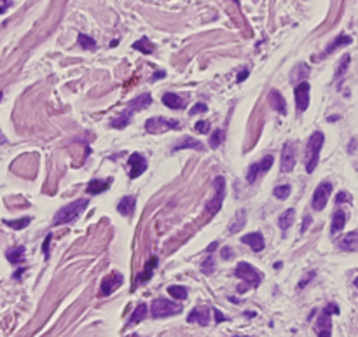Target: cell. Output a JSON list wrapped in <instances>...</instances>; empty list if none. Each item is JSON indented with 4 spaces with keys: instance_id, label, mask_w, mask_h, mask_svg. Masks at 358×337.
I'll return each mask as SVG.
<instances>
[{
    "instance_id": "obj_1",
    "label": "cell",
    "mask_w": 358,
    "mask_h": 337,
    "mask_svg": "<svg viewBox=\"0 0 358 337\" xmlns=\"http://www.w3.org/2000/svg\"><path fill=\"white\" fill-rule=\"evenodd\" d=\"M323 142H325V136H323L322 131H314V133H311L308 143H306V152H304V166H306V172L308 173H313L314 168H317Z\"/></svg>"
},
{
    "instance_id": "obj_2",
    "label": "cell",
    "mask_w": 358,
    "mask_h": 337,
    "mask_svg": "<svg viewBox=\"0 0 358 337\" xmlns=\"http://www.w3.org/2000/svg\"><path fill=\"white\" fill-rule=\"evenodd\" d=\"M88 204H89V199L80 198V199H75V201H72L70 204H67V206L59 208V210L56 212V215H54L53 227H56V225H61V224H70V222H74L80 215V213L86 210Z\"/></svg>"
},
{
    "instance_id": "obj_3",
    "label": "cell",
    "mask_w": 358,
    "mask_h": 337,
    "mask_svg": "<svg viewBox=\"0 0 358 337\" xmlns=\"http://www.w3.org/2000/svg\"><path fill=\"white\" fill-rule=\"evenodd\" d=\"M332 314H339V306L330 302L322 309L320 317L314 322V332L318 337H330L332 335Z\"/></svg>"
},
{
    "instance_id": "obj_4",
    "label": "cell",
    "mask_w": 358,
    "mask_h": 337,
    "mask_svg": "<svg viewBox=\"0 0 358 337\" xmlns=\"http://www.w3.org/2000/svg\"><path fill=\"white\" fill-rule=\"evenodd\" d=\"M182 313V304L178 302H173L170 299H154L151 304V317L152 318H168V317H175V314Z\"/></svg>"
},
{
    "instance_id": "obj_5",
    "label": "cell",
    "mask_w": 358,
    "mask_h": 337,
    "mask_svg": "<svg viewBox=\"0 0 358 337\" xmlns=\"http://www.w3.org/2000/svg\"><path fill=\"white\" fill-rule=\"evenodd\" d=\"M234 276H238L245 285V290H250V288H257L262 281V275L259 272L252 264L248 262H240L234 269Z\"/></svg>"
},
{
    "instance_id": "obj_6",
    "label": "cell",
    "mask_w": 358,
    "mask_h": 337,
    "mask_svg": "<svg viewBox=\"0 0 358 337\" xmlns=\"http://www.w3.org/2000/svg\"><path fill=\"white\" fill-rule=\"evenodd\" d=\"M213 191H215L213 198L206 204H204V210L210 213V215H215V213H219L220 208H222V204H224V198H225V178L222 177V175H219V177L213 178Z\"/></svg>"
},
{
    "instance_id": "obj_7",
    "label": "cell",
    "mask_w": 358,
    "mask_h": 337,
    "mask_svg": "<svg viewBox=\"0 0 358 337\" xmlns=\"http://www.w3.org/2000/svg\"><path fill=\"white\" fill-rule=\"evenodd\" d=\"M332 191H334V185H332V182H329V180L320 182L318 187L314 189V193H313V199H311V208H313L314 212H322L323 208L327 206V203H329Z\"/></svg>"
},
{
    "instance_id": "obj_8",
    "label": "cell",
    "mask_w": 358,
    "mask_h": 337,
    "mask_svg": "<svg viewBox=\"0 0 358 337\" xmlns=\"http://www.w3.org/2000/svg\"><path fill=\"white\" fill-rule=\"evenodd\" d=\"M178 128H180V122H178L177 119H166V117H161V116L147 119V122H145L147 133H152V135H159V133H164V131L178 130Z\"/></svg>"
},
{
    "instance_id": "obj_9",
    "label": "cell",
    "mask_w": 358,
    "mask_h": 337,
    "mask_svg": "<svg viewBox=\"0 0 358 337\" xmlns=\"http://www.w3.org/2000/svg\"><path fill=\"white\" fill-rule=\"evenodd\" d=\"M297 161V149L296 142H287L281 149V157H280V172L281 173H290L296 166Z\"/></svg>"
},
{
    "instance_id": "obj_10",
    "label": "cell",
    "mask_w": 358,
    "mask_h": 337,
    "mask_svg": "<svg viewBox=\"0 0 358 337\" xmlns=\"http://www.w3.org/2000/svg\"><path fill=\"white\" fill-rule=\"evenodd\" d=\"M293 96H296V110L297 114H304L309 107V84L306 80L297 84L293 88Z\"/></svg>"
},
{
    "instance_id": "obj_11",
    "label": "cell",
    "mask_w": 358,
    "mask_h": 337,
    "mask_svg": "<svg viewBox=\"0 0 358 337\" xmlns=\"http://www.w3.org/2000/svg\"><path fill=\"white\" fill-rule=\"evenodd\" d=\"M128 164H130V177L131 178H138L145 173L147 170V159L143 157L140 152H133L128 159Z\"/></svg>"
},
{
    "instance_id": "obj_12",
    "label": "cell",
    "mask_w": 358,
    "mask_h": 337,
    "mask_svg": "<svg viewBox=\"0 0 358 337\" xmlns=\"http://www.w3.org/2000/svg\"><path fill=\"white\" fill-rule=\"evenodd\" d=\"M210 320H212V309L208 306H198L187 317V322L189 323H199V325H208Z\"/></svg>"
},
{
    "instance_id": "obj_13",
    "label": "cell",
    "mask_w": 358,
    "mask_h": 337,
    "mask_svg": "<svg viewBox=\"0 0 358 337\" xmlns=\"http://www.w3.org/2000/svg\"><path fill=\"white\" fill-rule=\"evenodd\" d=\"M121 283H122L121 272H117V271L110 272V275L105 276L103 281H101V293H103V296H110V293H114L121 287Z\"/></svg>"
},
{
    "instance_id": "obj_14",
    "label": "cell",
    "mask_w": 358,
    "mask_h": 337,
    "mask_svg": "<svg viewBox=\"0 0 358 337\" xmlns=\"http://www.w3.org/2000/svg\"><path fill=\"white\" fill-rule=\"evenodd\" d=\"M267 100H269L271 107L275 109V112L281 114V116L287 114V101H285L283 95H281L278 89H271L269 95H267Z\"/></svg>"
},
{
    "instance_id": "obj_15",
    "label": "cell",
    "mask_w": 358,
    "mask_h": 337,
    "mask_svg": "<svg viewBox=\"0 0 358 337\" xmlns=\"http://www.w3.org/2000/svg\"><path fill=\"white\" fill-rule=\"evenodd\" d=\"M241 243H245V245H248L250 248H252L254 251H262L264 246H266V243H264V236L261 233H248L245 234V236L241 238Z\"/></svg>"
},
{
    "instance_id": "obj_16",
    "label": "cell",
    "mask_w": 358,
    "mask_h": 337,
    "mask_svg": "<svg viewBox=\"0 0 358 337\" xmlns=\"http://www.w3.org/2000/svg\"><path fill=\"white\" fill-rule=\"evenodd\" d=\"M338 248L344 250V251H349V254L356 251V248H358V233L351 231V233H348L344 238H341V240L338 241Z\"/></svg>"
},
{
    "instance_id": "obj_17",
    "label": "cell",
    "mask_w": 358,
    "mask_h": 337,
    "mask_svg": "<svg viewBox=\"0 0 358 337\" xmlns=\"http://www.w3.org/2000/svg\"><path fill=\"white\" fill-rule=\"evenodd\" d=\"M151 103H152V96L149 95V93H143V95L133 98V100L128 103V110H130L131 114H135V112H140V110H145L147 107H151Z\"/></svg>"
},
{
    "instance_id": "obj_18",
    "label": "cell",
    "mask_w": 358,
    "mask_h": 337,
    "mask_svg": "<svg viewBox=\"0 0 358 337\" xmlns=\"http://www.w3.org/2000/svg\"><path fill=\"white\" fill-rule=\"evenodd\" d=\"M163 103L172 110H182L187 107V101L180 95H177V93H164Z\"/></svg>"
},
{
    "instance_id": "obj_19",
    "label": "cell",
    "mask_w": 358,
    "mask_h": 337,
    "mask_svg": "<svg viewBox=\"0 0 358 337\" xmlns=\"http://www.w3.org/2000/svg\"><path fill=\"white\" fill-rule=\"evenodd\" d=\"M348 222V213L344 210H335L334 215H332V227H330V234H338L339 231H343L344 225Z\"/></svg>"
},
{
    "instance_id": "obj_20",
    "label": "cell",
    "mask_w": 358,
    "mask_h": 337,
    "mask_svg": "<svg viewBox=\"0 0 358 337\" xmlns=\"http://www.w3.org/2000/svg\"><path fill=\"white\" fill-rule=\"evenodd\" d=\"M293 220H296V210H293V208H288V210H285L280 215L278 225H280V229H281V234H283V238L287 236V231H288V227H292Z\"/></svg>"
},
{
    "instance_id": "obj_21",
    "label": "cell",
    "mask_w": 358,
    "mask_h": 337,
    "mask_svg": "<svg viewBox=\"0 0 358 337\" xmlns=\"http://www.w3.org/2000/svg\"><path fill=\"white\" fill-rule=\"evenodd\" d=\"M135 206H136L135 196H124V198H121V201L117 203V212L124 217H131L135 212Z\"/></svg>"
},
{
    "instance_id": "obj_22",
    "label": "cell",
    "mask_w": 358,
    "mask_h": 337,
    "mask_svg": "<svg viewBox=\"0 0 358 337\" xmlns=\"http://www.w3.org/2000/svg\"><path fill=\"white\" fill-rule=\"evenodd\" d=\"M351 42H353V39H351V37H349V35H344V33H341V35H338V37H335V39H334V42H332V44H329V46H327V49L323 51V53L320 54L318 58H320V59H323L325 56H329L330 53H334L335 49H339L341 46H344V44H351Z\"/></svg>"
},
{
    "instance_id": "obj_23",
    "label": "cell",
    "mask_w": 358,
    "mask_h": 337,
    "mask_svg": "<svg viewBox=\"0 0 358 337\" xmlns=\"http://www.w3.org/2000/svg\"><path fill=\"white\" fill-rule=\"evenodd\" d=\"M184 149H194L198 152H203L204 151V145L199 142V140L193 138V136H185L180 143H177L175 147L172 149V152H177V151H184Z\"/></svg>"
},
{
    "instance_id": "obj_24",
    "label": "cell",
    "mask_w": 358,
    "mask_h": 337,
    "mask_svg": "<svg viewBox=\"0 0 358 337\" xmlns=\"http://www.w3.org/2000/svg\"><path fill=\"white\" fill-rule=\"evenodd\" d=\"M246 225V210H238L236 212V215L233 217V220H231V224H229V227H227V233H240L243 227Z\"/></svg>"
},
{
    "instance_id": "obj_25",
    "label": "cell",
    "mask_w": 358,
    "mask_h": 337,
    "mask_svg": "<svg viewBox=\"0 0 358 337\" xmlns=\"http://www.w3.org/2000/svg\"><path fill=\"white\" fill-rule=\"evenodd\" d=\"M112 182H114L112 178H109V180H91L89 182V185L86 187V193L93 194V196L101 194V193H105V191H109V187Z\"/></svg>"
},
{
    "instance_id": "obj_26",
    "label": "cell",
    "mask_w": 358,
    "mask_h": 337,
    "mask_svg": "<svg viewBox=\"0 0 358 337\" xmlns=\"http://www.w3.org/2000/svg\"><path fill=\"white\" fill-rule=\"evenodd\" d=\"M131 116H133V114H131L130 110L126 109L124 112H121L119 116H116V117L112 119V121H110V126L116 128V130H124V128L130 124Z\"/></svg>"
},
{
    "instance_id": "obj_27",
    "label": "cell",
    "mask_w": 358,
    "mask_h": 337,
    "mask_svg": "<svg viewBox=\"0 0 358 337\" xmlns=\"http://www.w3.org/2000/svg\"><path fill=\"white\" fill-rule=\"evenodd\" d=\"M147 313H149L147 306L143 304V302H140V304L136 306V309L133 311V314H131V318L128 320V327L136 325V323H140V322H142V320H145Z\"/></svg>"
},
{
    "instance_id": "obj_28",
    "label": "cell",
    "mask_w": 358,
    "mask_h": 337,
    "mask_svg": "<svg viewBox=\"0 0 358 337\" xmlns=\"http://www.w3.org/2000/svg\"><path fill=\"white\" fill-rule=\"evenodd\" d=\"M6 257L11 264H19L25 257V246H16L6 251Z\"/></svg>"
},
{
    "instance_id": "obj_29",
    "label": "cell",
    "mask_w": 358,
    "mask_h": 337,
    "mask_svg": "<svg viewBox=\"0 0 358 337\" xmlns=\"http://www.w3.org/2000/svg\"><path fill=\"white\" fill-rule=\"evenodd\" d=\"M133 49L140 51L142 54H152L154 53V46H152V42L147 39V37H142L140 40H136L133 44Z\"/></svg>"
},
{
    "instance_id": "obj_30",
    "label": "cell",
    "mask_w": 358,
    "mask_h": 337,
    "mask_svg": "<svg viewBox=\"0 0 358 337\" xmlns=\"http://www.w3.org/2000/svg\"><path fill=\"white\" fill-rule=\"evenodd\" d=\"M292 193V187H290V183H281V185H276L275 187V191H272V194H275V198L276 199H287L288 196H290Z\"/></svg>"
},
{
    "instance_id": "obj_31",
    "label": "cell",
    "mask_w": 358,
    "mask_h": 337,
    "mask_svg": "<svg viewBox=\"0 0 358 337\" xmlns=\"http://www.w3.org/2000/svg\"><path fill=\"white\" fill-rule=\"evenodd\" d=\"M168 293L175 299V301H185V299H187V288L185 287H180V285H173V287H168Z\"/></svg>"
},
{
    "instance_id": "obj_32",
    "label": "cell",
    "mask_w": 358,
    "mask_h": 337,
    "mask_svg": "<svg viewBox=\"0 0 358 337\" xmlns=\"http://www.w3.org/2000/svg\"><path fill=\"white\" fill-rule=\"evenodd\" d=\"M79 46L86 51H95L96 49V40L93 37L86 35V33H79Z\"/></svg>"
},
{
    "instance_id": "obj_33",
    "label": "cell",
    "mask_w": 358,
    "mask_h": 337,
    "mask_svg": "<svg viewBox=\"0 0 358 337\" xmlns=\"http://www.w3.org/2000/svg\"><path fill=\"white\" fill-rule=\"evenodd\" d=\"M224 142V130H215L210 136V140H208V143H210L212 149H219L220 145H222Z\"/></svg>"
},
{
    "instance_id": "obj_34",
    "label": "cell",
    "mask_w": 358,
    "mask_h": 337,
    "mask_svg": "<svg viewBox=\"0 0 358 337\" xmlns=\"http://www.w3.org/2000/svg\"><path fill=\"white\" fill-rule=\"evenodd\" d=\"M30 222H32V219H30V217H25V219H18V220H4V224L16 229V231H21V229L27 227Z\"/></svg>"
},
{
    "instance_id": "obj_35",
    "label": "cell",
    "mask_w": 358,
    "mask_h": 337,
    "mask_svg": "<svg viewBox=\"0 0 358 337\" xmlns=\"http://www.w3.org/2000/svg\"><path fill=\"white\" fill-rule=\"evenodd\" d=\"M349 59H351V56H349V54H344V58L341 59L338 68H335V79H341L344 75V72H346L349 67Z\"/></svg>"
},
{
    "instance_id": "obj_36",
    "label": "cell",
    "mask_w": 358,
    "mask_h": 337,
    "mask_svg": "<svg viewBox=\"0 0 358 337\" xmlns=\"http://www.w3.org/2000/svg\"><path fill=\"white\" fill-rule=\"evenodd\" d=\"M272 163H275V157H272L271 154L264 156L262 159H261V163H257V166H259V173H266V172H269L271 166H272Z\"/></svg>"
},
{
    "instance_id": "obj_37",
    "label": "cell",
    "mask_w": 358,
    "mask_h": 337,
    "mask_svg": "<svg viewBox=\"0 0 358 337\" xmlns=\"http://www.w3.org/2000/svg\"><path fill=\"white\" fill-rule=\"evenodd\" d=\"M156 264H157V259L152 257L151 259V264H147V266H145V271H143V275L138 276V281H147L149 278H151L152 271H154V267H156Z\"/></svg>"
},
{
    "instance_id": "obj_38",
    "label": "cell",
    "mask_w": 358,
    "mask_h": 337,
    "mask_svg": "<svg viewBox=\"0 0 358 337\" xmlns=\"http://www.w3.org/2000/svg\"><path fill=\"white\" fill-rule=\"evenodd\" d=\"M259 175H261V173H259V166H257V163L250 164L248 172H246V182H248V183H255V180H257Z\"/></svg>"
},
{
    "instance_id": "obj_39",
    "label": "cell",
    "mask_w": 358,
    "mask_h": 337,
    "mask_svg": "<svg viewBox=\"0 0 358 337\" xmlns=\"http://www.w3.org/2000/svg\"><path fill=\"white\" fill-rule=\"evenodd\" d=\"M210 128H212V124H210V121H198L196 122V126H194V130L198 131V133H210Z\"/></svg>"
},
{
    "instance_id": "obj_40",
    "label": "cell",
    "mask_w": 358,
    "mask_h": 337,
    "mask_svg": "<svg viewBox=\"0 0 358 337\" xmlns=\"http://www.w3.org/2000/svg\"><path fill=\"white\" fill-rule=\"evenodd\" d=\"M213 269H215V264H213V257H212V255H208V257L204 259V262H203V272H204V275H212Z\"/></svg>"
},
{
    "instance_id": "obj_41",
    "label": "cell",
    "mask_w": 358,
    "mask_h": 337,
    "mask_svg": "<svg viewBox=\"0 0 358 337\" xmlns=\"http://www.w3.org/2000/svg\"><path fill=\"white\" fill-rule=\"evenodd\" d=\"M208 110V107L203 103V101H198L193 109H191V116H196V114H199V112H206Z\"/></svg>"
},
{
    "instance_id": "obj_42",
    "label": "cell",
    "mask_w": 358,
    "mask_h": 337,
    "mask_svg": "<svg viewBox=\"0 0 358 337\" xmlns=\"http://www.w3.org/2000/svg\"><path fill=\"white\" fill-rule=\"evenodd\" d=\"M335 203L341 204V203H351V196H349L348 193H344V191H341V193L335 196Z\"/></svg>"
},
{
    "instance_id": "obj_43",
    "label": "cell",
    "mask_w": 358,
    "mask_h": 337,
    "mask_svg": "<svg viewBox=\"0 0 358 337\" xmlns=\"http://www.w3.org/2000/svg\"><path fill=\"white\" fill-rule=\"evenodd\" d=\"M51 240H53V236L48 234V236H46V240H44V245H42V251H44L46 259H49V243H51Z\"/></svg>"
},
{
    "instance_id": "obj_44",
    "label": "cell",
    "mask_w": 358,
    "mask_h": 337,
    "mask_svg": "<svg viewBox=\"0 0 358 337\" xmlns=\"http://www.w3.org/2000/svg\"><path fill=\"white\" fill-rule=\"evenodd\" d=\"M220 255H222L224 260H229L233 257V248H231V246H224L222 251H220Z\"/></svg>"
},
{
    "instance_id": "obj_45",
    "label": "cell",
    "mask_w": 358,
    "mask_h": 337,
    "mask_svg": "<svg viewBox=\"0 0 358 337\" xmlns=\"http://www.w3.org/2000/svg\"><path fill=\"white\" fill-rule=\"evenodd\" d=\"M314 275H317V272H314V271H311V272H309V275H308V276H306V278H304V280H301V283H299V288H304V287H306V285H308V281L314 278Z\"/></svg>"
},
{
    "instance_id": "obj_46",
    "label": "cell",
    "mask_w": 358,
    "mask_h": 337,
    "mask_svg": "<svg viewBox=\"0 0 358 337\" xmlns=\"http://www.w3.org/2000/svg\"><path fill=\"white\" fill-rule=\"evenodd\" d=\"M311 224V215H306L304 217V224H302V227H301V234H304L306 231H308V225Z\"/></svg>"
},
{
    "instance_id": "obj_47",
    "label": "cell",
    "mask_w": 358,
    "mask_h": 337,
    "mask_svg": "<svg viewBox=\"0 0 358 337\" xmlns=\"http://www.w3.org/2000/svg\"><path fill=\"white\" fill-rule=\"evenodd\" d=\"M248 74H250V72H248V68H245V70H241L240 72V75H238V82H243V80H245L246 77H248Z\"/></svg>"
},
{
    "instance_id": "obj_48",
    "label": "cell",
    "mask_w": 358,
    "mask_h": 337,
    "mask_svg": "<svg viewBox=\"0 0 358 337\" xmlns=\"http://www.w3.org/2000/svg\"><path fill=\"white\" fill-rule=\"evenodd\" d=\"M215 311V318H217V322H225V317L222 313H220V311H217V309H213Z\"/></svg>"
},
{
    "instance_id": "obj_49",
    "label": "cell",
    "mask_w": 358,
    "mask_h": 337,
    "mask_svg": "<svg viewBox=\"0 0 358 337\" xmlns=\"http://www.w3.org/2000/svg\"><path fill=\"white\" fill-rule=\"evenodd\" d=\"M217 246H219V241H213V243H212V245H210V246H208V250H206V251H208V254H212V251H213V250H215V248H217Z\"/></svg>"
},
{
    "instance_id": "obj_50",
    "label": "cell",
    "mask_w": 358,
    "mask_h": 337,
    "mask_svg": "<svg viewBox=\"0 0 358 337\" xmlns=\"http://www.w3.org/2000/svg\"><path fill=\"white\" fill-rule=\"evenodd\" d=\"M7 143V138H6V135L0 131V145H6Z\"/></svg>"
},
{
    "instance_id": "obj_51",
    "label": "cell",
    "mask_w": 358,
    "mask_h": 337,
    "mask_svg": "<svg viewBox=\"0 0 358 337\" xmlns=\"http://www.w3.org/2000/svg\"><path fill=\"white\" fill-rule=\"evenodd\" d=\"M11 4H12V2H4V6H2V7H0V12H4V11H6V9H7V7H9V6H11Z\"/></svg>"
},
{
    "instance_id": "obj_52",
    "label": "cell",
    "mask_w": 358,
    "mask_h": 337,
    "mask_svg": "<svg viewBox=\"0 0 358 337\" xmlns=\"http://www.w3.org/2000/svg\"><path fill=\"white\" fill-rule=\"evenodd\" d=\"M23 272H25V269H23V267H21V269H18V272H14V278H16V280H18V278H19V276H21V275H23Z\"/></svg>"
},
{
    "instance_id": "obj_53",
    "label": "cell",
    "mask_w": 358,
    "mask_h": 337,
    "mask_svg": "<svg viewBox=\"0 0 358 337\" xmlns=\"http://www.w3.org/2000/svg\"><path fill=\"white\" fill-rule=\"evenodd\" d=\"M166 75V72H157V74L154 75V79H159V77H164Z\"/></svg>"
},
{
    "instance_id": "obj_54",
    "label": "cell",
    "mask_w": 358,
    "mask_h": 337,
    "mask_svg": "<svg viewBox=\"0 0 358 337\" xmlns=\"http://www.w3.org/2000/svg\"><path fill=\"white\" fill-rule=\"evenodd\" d=\"M353 149H355V140H351V142H349V152H353Z\"/></svg>"
},
{
    "instance_id": "obj_55",
    "label": "cell",
    "mask_w": 358,
    "mask_h": 337,
    "mask_svg": "<svg viewBox=\"0 0 358 337\" xmlns=\"http://www.w3.org/2000/svg\"><path fill=\"white\" fill-rule=\"evenodd\" d=\"M2 96H4V95H2V91H0V101H2Z\"/></svg>"
}]
</instances>
